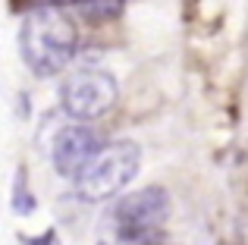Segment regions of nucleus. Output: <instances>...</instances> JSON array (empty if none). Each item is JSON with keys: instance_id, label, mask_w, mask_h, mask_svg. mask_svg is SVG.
Segmentation results:
<instances>
[{"instance_id": "1", "label": "nucleus", "mask_w": 248, "mask_h": 245, "mask_svg": "<svg viewBox=\"0 0 248 245\" xmlns=\"http://www.w3.org/2000/svg\"><path fill=\"white\" fill-rule=\"evenodd\" d=\"M60 10L63 6H35L19 29V54L41 79L63 73L79 50L76 22Z\"/></svg>"}, {"instance_id": "2", "label": "nucleus", "mask_w": 248, "mask_h": 245, "mask_svg": "<svg viewBox=\"0 0 248 245\" xmlns=\"http://www.w3.org/2000/svg\"><path fill=\"white\" fill-rule=\"evenodd\" d=\"M141 164V151L135 141H110L94 151V157L76 176V195L82 201H107L120 195L135 179Z\"/></svg>"}, {"instance_id": "3", "label": "nucleus", "mask_w": 248, "mask_h": 245, "mask_svg": "<svg viewBox=\"0 0 248 245\" xmlns=\"http://www.w3.org/2000/svg\"><path fill=\"white\" fill-rule=\"evenodd\" d=\"M170 214V195L160 185H148V189L129 192L116 201L113 208V223L120 239L126 242H141L151 239L160 227L167 223Z\"/></svg>"}, {"instance_id": "4", "label": "nucleus", "mask_w": 248, "mask_h": 245, "mask_svg": "<svg viewBox=\"0 0 248 245\" xmlns=\"http://www.w3.org/2000/svg\"><path fill=\"white\" fill-rule=\"evenodd\" d=\"M120 98V85L107 69H76L60 88V104L73 120H97Z\"/></svg>"}, {"instance_id": "5", "label": "nucleus", "mask_w": 248, "mask_h": 245, "mask_svg": "<svg viewBox=\"0 0 248 245\" xmlns=\"http://www.w3.org/2000/svg\"><path fill=\"white\" fill-rule=\"evenodd\" d=\"M97 148H101V138H97L94 129L79 126V122H76V126L60 129V132H57V138H54V148H50L57 173H60V176L76 179L82 167L94 157Z\"/></svg>"}, {"instance_id": "6", "label": "nucleus", "mask_w": 248, "mask_h": 245, "mask_svg": "<svg viewBox=\"0 0 248 245\" xmlns=\"http://www.w3.org/2000/svg\"><path fill=\"white\" fill-rule=\"evenodd\" d=\"M79 10L88 22H110L123 13V0H85L79 3Z\"/></svg>"}, {"instance_id": "7", "label": "nucleus", "mask_w": 248, "mask_h": 245, "mask_svg": "<svg viewBox=\"0 0 248 245\" xmlns=\"http://www.w3.org/2000/svg\"><path fill=\"white\" fill-rule=\"evenodd\" d=\"M13 211L16 214H31L35 211V195L29 189V173L25 167L16 170V179H13Z\"/></svg>"}, {"instance_id": "8", "label": "nucleus", "mask_w": 248, "mask_h": 245, "mask_svg": "<svg viewBox=\"0 0 248 245\" xmlns=\"http://www.w3.org/2000/svg\"><path fill=\"white\" fill-rule=\"evenodd\" d=\"M19 242H22V245H60L57 230H44L41 236H19Z\"/></svg>"}, {"instance_id": "9", "label": "nucleus", "mask_w": 248, "mask_h": 245, "mask_svg": "<svg viewBox=\"0 0 248 245\" xmlns=\"http://www.w3.org/2000/svg\"><path fill=\"white\" fill-rule=\"evenodd\" d=\"M85 0H31V6H79Z\"/></svg>"}]
</instances>
